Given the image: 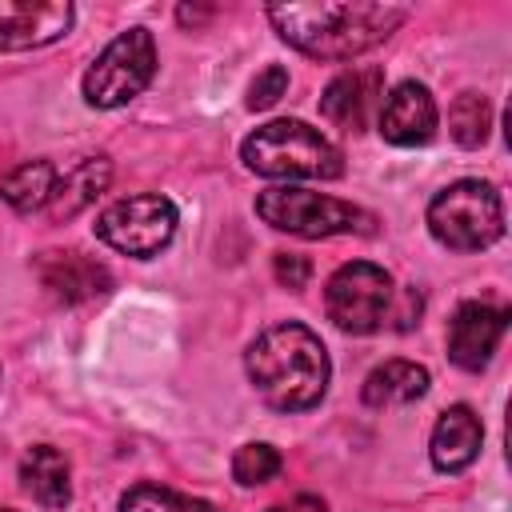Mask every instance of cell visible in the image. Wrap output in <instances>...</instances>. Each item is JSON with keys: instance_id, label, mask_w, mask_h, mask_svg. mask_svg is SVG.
Instances as JSON below:
<instances>
[{"instance_id": "cell-1", "label": "cell", "mask_w": 512, "mask_h": 512, "mask_svg": "<svg viewBox=\"0 0 512 512\" xmlns=\"http://www.w3.org/2000/svg\"><path fill=\"white\" fill-rule=\"evenodd\" d=\"M244 372L256 396L276 408V412H308L324 400L328 380H332V360L324 340L300 324L284 320L264 328L248 352H244Z\"/></svg>"}, {"instance_id": "cell-2", "label": "cell", "mask_w": 512, "mask_h": 512, "mask_svg": "<svg viewBox=\"0 0 512 512\" xmlns=\"http://www.w3.org/2000/svg\"><path fill=\"white\" fill-rule=\"evenodd\" d=\"M408 8L400 4H272L268 20L276 36L312 60H352L384 44Z\"/></svg>"}, {"instance_id": "cell-3", "label": "cell", "mask_w": 512, "mask_h": 512, "mask_svg": "<svg viewBox=\"0 0 512 512\" xmlns=\"http://www.w3.org/2000/svg\"><path fill=\"white\" fill-rule=\"evenodd\" d=\"M248 172L268 180H336L344 172V152L304 120H268L240 144Z\"/></svg>"}, {"instance_id": "cell-4", "label": "cell", "mask_w": 512, "mask_h": 512, "mask_svg": "<svg viewBox=\"0 0 512 512\" xmlns=\"http://www.w3.org/2000/svg\"><path fill=\"white\" fill-rule=\"evenodd\" d=\"M256 216L288 236L300 240H328V236H372L376 232V216L336 200L328 192H312V188H296V184H276L264 188L256 196Z\"/></svg>"}, {"instance_id": "cell-5", "label": "cell", "mask_w": 512, "mask_h": 512, "mask_svg": "<svg viewBox=\"0 0 512 512\" xmlns=\"http://www.w3.org/2000/svg\"><path fill=\"white\" fill-rule=\"evenodd\" d=\"M428 232L448 252H484L504 236V200L488 180H452L428 200Z\"/></svg>"}, {"instance_id": "cell-6", "label": "cell", "mask_w": 512, "mask_h": 512, "mask_svg": "<svg viewBox=\"0 0 512 512\" xmlns=\"http://www.w3.org/2000/svg\"><path fill=\"white\" fill-rule=\"evenodd\" d=\"M152 76H156V40L148 28L136 24L104 44V52L88 64L80 92L88 108L112 112V108L132 104L152 84Z\"/></svg>"}, {"instance_id": "cell-7", "label": "cell", "mask_w": 512, "mask_h": 512, "mask_svg": "<svg viewBox=\"0 0 512 512\" xmlns=\"http://www.w3.org/2000/svg\"><path fill=\"white\" fill-rule=\"evenodd\" d=\"M392 296L396 288L388 268L372 260H348L324 284L328 320L352 336H372L376 328H384V320L392 316Z\"/></svg>"}, {"instance_id": "cell-8", "label": "cell", "mask_w": 512, "mask_h": 512, "mask_svg": "<svg viewBox=\"0 0 512 512\" xmlns=\"http://www.w3.org/2000/svg\"><path fill=\"white\" fill-rule=\"evenodd\" d=\"M176 204L160 192H136L124 200H112L100 216H96V236L136 260H152L156 252H164L176 236Z\"/></svg>"}, {"instance_id": "cell-9", "label": "cell", "mask_w": 512, "mask_h": 512, "mask_svg": "<svg viewBox=\"0 0 512 512\" xmlns=\"http://www.w3.org/2000/svg\"><path fill=\"white\" fill-rule=\"evenodd\" d=\"M76 24L68 0H0V52H28L56 44Z\"/></svg>"}, {"instance_id": "cell-10", "label": "cell", "mask_w": 512, "mask_h": 512, "mask_svg": "<svg viewBox=\"0 0 512 512\" xmlns=\"http://www.w3.org/2000/svg\"><path fill=\"white\" fill-rule=\"evenodd\" d=\"M504 332H508V308L484 304V300H464L448 320V360L464 372H480V368H488Z\"/></svg>"}, {"instance_id": "cell-11", "label": "cell", "mask_w": 512, "mask_h": 512, "mask_svg": "<svg viewBox=\"0 0 512 512\" xmlns=\"http://www.w3.org/2000/svg\"><path fill=\"white\" fill-rule=\"evenodd\" d=\"M436 124H440V112H436V100L428 92V84L420 80H400L384 100H380V112H376V128L388 144L396 148H420L436 136Z\"/></svg>"}, {"instance_id": "cell-12", "label": "cell", "mask_w": 512, "mask_h": 512, "mask_svg": "<svg viewBox=\"0 0 512 512\" xmlns=\"http://www.w3.org/2000/svg\"><path fill=\"white\" fill-rule=\"evenodd\" d=\"M384 100V72L380 68H348L328 80L320 96V116L344 132H364L368 120L380 112Z\"/></svg>"}, {"instance_id": "cell-13", "label": "cell", "mask_w": 512, "mask_h": 512, "mask_svg": "<svg viewBox=\"0 0 512 512\" xmlns=\"http://www.w3.org/2000/svg\"><path fill=\"white\" fill-rule=\"evenodd\" d=\"M36 272L48 296L60 304H84L112 288V272L84 252H40Z\"/></svg>"}, {"instance_id": "cell-14", "label": "cell", "mask_w": 512, "mask_h": 512, "mask_svg": "<svg viewBox=\"0 0 512 512\" xmlns=\"http://www.w3.org/2000/svg\"><path fill=\"white\" fill-rule=\"evenodd\" d=\"M480 444H484V424L480 416L468 408V404H452L440 412L436 428H432V440H428V460L436 472H464L476 456H480Z\"/></svg>"}, {"instance_id": "cell-15", "label": "cell", "mask_w": 512, "mask_h": 512, "mask_svg": "<svg viewBox=\"0 0 512 512\" xmlns=\"http://www.w3.org/2000/svg\"><path fill=\"white\" fill-rule=\"evenodd\" d=\"M20 488L48 512H64L72 504V464L52 444H32L20 456Z\"/></svg>"}, {"instance_id": "cell-16", "label": "cell", "mask_w": 512, "mask_h": 512, "mask_svg": "<svg viewBox=\"0 0 512 512\" xmlns=\"http://www.w3.org/2000/svg\"><path fill=\"white\" fill-rule=\"evenodd\" d=\"M112 184V164L108 156H84L80 164H72L64 176H56V188H52V200H48V220L60 224V220H72L80 216L88 204H96V196H104Z\"/></svg>"}, {"instance_id": "cell-17", "label": "cell", "mask_w": 512, "mask_h": 512, "mask_svg": "<svg viewBox=\"0 0 512 512\" xmlns=\"http://www.w3.org/2000/svg\"><path fill=\"white\" fill-rule=\"evenodd\" d=\"M428 380H432L428 368L416 360H384L364 376L360 400L368 408H400V404L420 400L428 392Z\"/></svg>"}, {"instance_id": "cell-18", "label": "cell", "mask_w": 512, "mask_h": 512, "mask_svg": "<svg viewBox=\"0 0 512 512\" xmlns=\"http://www.w3.org/2000/svg\"><path fill=\"white\" fill-rule=\"evenodd\" d=\"M52 188H56V168L48 160H24L8 176H0V200L20 216L48 208Z\"/></svg>"}, {"instance_id": "cell-19", "label": "cell", "mask_w": 512, "mask_h": 512, "mask_svg": "<svg viewBox=\"0 0 512 512\" xmlns=\"http://www.w3.org/2000/svg\"><path fill=\"white\" fill-rule=\"evenodd\" d=\"M120 512H220L212 500L176 492L156 480H136L132 488L120 492Z\"/></svg>"}, {"instance_id": "cell-20", "label": "cell", "mask_w": 512, "mask_h": 512, "mask_svg": "<svg viewBox=\"0 0 512 512\" xmlns=\"http://www.w3.org/2000/svg\"><path fill=\"white\" fill-rule=\"evenodd\" d=\"M492 132V104L480 92H460L448 108V136L460 148H480Z\"/></svg>"}, {"instance_id": "cell-21", "label": "cell", "mask_w": 512, "mask_h": 512, "mask_svg": "<svg viewBox=\"0 0 512 512\" xmlns=\"http://www.w3.org/2000/svg\"><path fill=\"white\" fill-rule=\"evenodd\" d=\"M280 468H284V456H280L272 444H264V440H248V444H240L236 456H232V480H236L240 488H260V484L276 480Z\"/></svg>"}, {"instance_id": "cell-22", "label": "cell", "mask_w": 512, "mask_h": 512, "mask_svg": "<svg viewBox=\"0 0 512 512\" xmlns=\"http://www.w3.org/2000/svg\"><path fill=\"white\" fill-rule=\"evenodd\" d=\"M288 92V68L284 64H268L264 72H256V80L248 84V108L252 112H264V108H272L280 96Z\"/></svg>"}, {"instance_id": "cell-23", "label": "cell", "mask_w": 512, "mask_h": 512, "mask_svg": "<svg viewBox=\"0 0 512 512\" xmlns=\"http://www.w3.org/2000/svg\"><path fill=\"white\" fill-rule=\"evenodd\" d=\"M272 276H276V284L300 292V288L308 284V276H312V264H308V256H300V252H276V256H272Z\"/></svg>"}, {"instance_id": "cell-24", "label": "cell", "mask_w": 512, "mask_h": 512, "mask_svg": "<svg viewBox=\"0 0 512 512\" xmlns=\"http://www.w3.org/2000/svg\"><path fill=\"white\" fill-rule=\"evenodd\" d=\"M416 316H420V292H416V288H404V308H400V316H396V328L408 332V328L416 324Z\"/></svg>"}, {"instance_id": "cell-25", "label": "cell", "mask_w": 512, "mask_h": 512, "mask_svg": "<svg viewBox=\"0 0 512 512\" xmlns=\"http://www.w3.org/2000/svg\"><path fill=\"white\" fill-rule=\"evenodd\" d=\"M176 20H180L184 28H188V24L196 28V24H204V20H212V8H188V4H180V8H176Z\"/></svg>"}, {"instance_id": "cell-26", "label": "cell", "mask_w": 512, "mask_h": 512, "mask_svg": "<svg viewBox=\"0 0 512 512\" xmlns=\"http://www.w3.org/2000/svg\"><path fill=\"white\" fill-rule=\"evenodd\" d=\"M288 512H324V500H316V496H296L292 504H284Z\"/></svg>"}, {"instance_id": "cell-27", "label": "cell", "mask_w": 512, "mask_h": 512, "mask_svg": "<svg viewBox=\"0 0 512 512\" xmlns=\"http://www.w3.org/2000/svg\"><path fill=\"white\" fill-rule=\"evenodd\" d=\"M268 512H288V508H284V504H272V508H268Z\"/></svg>"}, {"instance_id": "cell-28", "label": "cell", "mask_w": 512, "mask_h": 512, "mask_svg": "<svg viewBox=\"0 0 512 512\" xmlns=\"http://www.w3.org/2000/svg\"><path fill=\"white\" fill-rule=\"evenodd\" d=\"M0 512H20V508H0Z\"/></svg>"}]
</instances>
